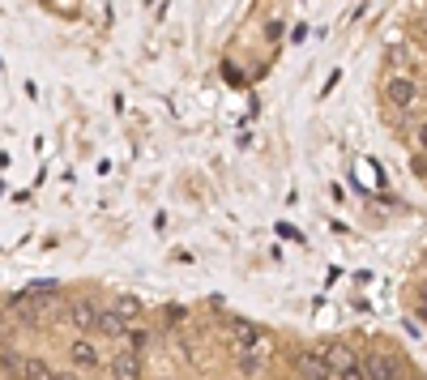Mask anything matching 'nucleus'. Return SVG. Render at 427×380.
<instances>
[{
  "label": "nucleus",
  "mask_w": 427,
  "mask_h": 380,
  "mask_svg": "<svg viewBox=\"0 0 427 380\" xmlns=\"http://www.w3.org/2000/svg\"><path fill=\"white\" fill-rule=\"evenodd\" d=\"M385 98L406 111V107L419 103V81H415V77H389V81H385Z\"/></svg>",
  "instance_id": "obj_2"
},
{
  "label": "nucleus",
  "mask_w": 427,
  "mask_h": 380,
  "mask_svg": "<svg viewBox=\"0 0 427 380\" xmlns=\"http://www.w3.org/2000/svg\"><path fill=\"white\" fill-rule=\"evenodd\" d=\"M231 338H235V346L240 351H248V346H261L265 338H261V325H252V321H235L231 325Z\"/></svg>",
  "instance_id": "obj_10"
},
{
  "label": "nucleus",
  "mask_w": 427,
  "mask_h": 380,
  "mask_svg": "<svg viewBox=\"0 0 427 380\" xmlns=\"http://www.w3.org/2000/svg\"><path fill=\"white\" fill-rule=\"evenodd\" d=\"M265 38H274V43H278V38H282V21H269V26H265Z\"/></svg>",
  "instance_id": "obj_14"
},
{
  "label": "nucleus",
  "mask_w": 427,
  "mask_h": 380,
  "mask_svg": "<svg viewBox=\"0 0 427 380\" xmlns=\"http://www.w3.org/2000/svg\"><path fill=\"white\" fill-rule=\"evenodd\" d=\"M68 364L77 372H94V368H103V355H98V346L90 338H73L68 342Z\"/></svg>",
  "instance_id": "obj_4"
},
{
  "label": "nucleus",
  "mask_w": 427,
  "mask_h": 380,
  "mask_svg": "<svg viewBox=\"0 0 427 380\" xmlns=\"http://www.w3.org/2000/svg\"><path fill=\"white\" fill-rule=\"evenodd\" d=\"M419 145H423V154H427V120L419 124Z\"/></svg>",
  "instance_id": "obj_16"
},
{
  "label": "nucleus",
  "mask_w": 427,
  "mask_h": 380,
  "mask_svg": "<svg viewBox=\"0 0 427 380\" xmlns=\"http://www.w3.org/2000/svg\"><path fill=\"white\" fill-rule=\"evenodd\" d=\"M295 372H299V380H334V364L321 351H304L295 359Z\"/></svg>",
  "instance_id": "obj_5"
},
{
  "label": "nucleus",
  "mask_w": 427,
  "mask_h": 380,
  "mask_svg": "<svg viewBox=\"0 0 427 380\" xmlns=\"http://www.w3.org/2000/svg\"><path fill=\"white\" fill-rule=\"evenodd\" d=\"M111 308H115L128 325H137V317H141V299H137V295H115V304H111Z\"/></svg>",
  "instance_id": "obj_11"
},
{
  "label": "nucleus",
  "mask_w": 427,
  "mask_h": 380,
  "mask_svg": "<svg viewBox=\"0 0 427 380\" xmlns=\"http://www.w3.org/2000/svg\"><path fill=\"white\" fill-rule=\"evenodd\" d=\"M265 364H269V342H261V346H248V351H240V355H235V368H240V376H257Z\"/></svg>",
  "instance_id": "obj_7"
},
{
  "label": "nucleus",
  "mask_w": 427,
  "mask_h": 380,
  "mask_svg": "<svg viewBox=\"0 0 427 380\" xmlns=\"http://www.w3.org/2000/svg\"><path fill=\"white\" fill-rule=\"evenodd\" d=\"M334 376L338 380H368V372H364V359H359L355 351L338 346V355H334Z\"/></svg>",
  "instance_id": "obj_6"
},
{
  "label": "nucleus",
  "mask_w": 427,
  "mask_h": 380,
  "mask_svg": "<svg viewBox=\"0 0 427 380\" xmlns=\"http://www.w3.org/2000/svg\"><path fill=\"white\" fill-rule=\"evenodd\" d=\"M56 372L47 368V359H21V380H51Z\"/></svg>",
  "instance_id": "obj_12"
},
{
  "label": "nucleus",
  "mask_w": 427,
  "mask_h": 380,
  "mask_svg": "<svg viewBox=\"0 0 427 380\" xmlns=\"http://www.w3.org/2000/svg\"><path fill=\"white\" fill-rule=\"evenodd\" d=\"M411 167H415L419 175H427V154H419V158H411Z\"/></svg>",
  "instance_id": "obj_15"
},
{
  "label": "nucleus",
  "mask_w": 427,
  "mask_h": 380,
  "mask_svg": "<svg viewBox=\"0 0 427 380\" xmlns=\"http://www.w3.org/2000/svg\"><path fill=\"white\" fill-rule=\"evenodd\" d=\"M423 34H427V21H423Z\"/></svg>",
  "instance_id": "obj_19"
},
{
  "label": "nucleus",
  "mask_w": 427,
  "mask_h": 380,
  "mask_svg": "<svg viewBox=\"0 0 427 380\" xmlns=\"http://www.w3.org/2000/svg\"><path fill=\"white\" fill-rule=\"evenodd\" d=\"M68 325H73L81 338L98 334V308H94L90 299H73V304H68Z\"/></svg>",
  "instance_id": "obj_3"
},
{
  "label": "nucleus",
  "mask_w": 427,
  "mask_h": 380,
  "mask_svg": "<svg viewBox=\"0 0 427 380\" xmlns=\"http://www.w3.org/2000/svg\"><path fill=\"white\" fill-rule=\"evenodd\" d=\"M364 372H368V380H398L402 376L398 359H389V355H368V359H364Z\"/></svg>",
  "instance_id": "obj_8"
},
{
  "label": "nucleus",
  "mask_w": 427,
  "mask_h": 380,
  "mask_svg": "<svg viewBox=\"0 0 427 380\" xmlns=\"http://www.w3.org/2000/svg\"><path fill=\"white\" fill-rule=\"evenodd\" d=\"M107 372H111L115 380H141V376H145L141 351H128V346H124L120 355H111V359H107Z\"/></svg>",
  "instance_id": "obj_1"
},
{
  "label": "nucleus",
  "mask_w": 427,
  "mask_h": 380,
  "mask_svg": "<svg viewBox=\"0 0 427 380\" xmlns=\"http://www.w3.org/2000/svg\"><path fill=\"white\" fill-rule=\"evenodd\" d=\"M419 304H423V308H427V282H423V287H419Z\"/></svg>",
  "instance_id": "obj_18"
},
{
  "label": "nucleus",
  "mask_w": 427,
  "mask_h": 380,
  "mask_svg": "<svg viewBox=\"0 0 427 380\" xmlns=\"http://www.w3.org/2000/svg\"><path fill=\"white\" fill-rule=\"evenodd\" d=\"M145 342H150V334H145L141 325H133V329L124 334V346H128V351H145Z\"/></svg>",
  "instance_id": "obj_13"
},
{
  "label": "nucleus",
  "mask_w": 427,
  "mask_h": 380,
  "mask_svg": "<svg viewBox=\"0 0 427 380\" xmlns=\"http://www.w3.org/2000/svg\"><path fill=\"white\" fill-rule=\"evenodd\" d=\"M128 329H133V325H128L115 308H98V334H103V338H124Z\"/></svg>",
  "instance_id": "obj_9"
},
{
  "label": "nucleus",
  "mask_w": 427,
  "mask_h": 380,
  "mask_svg": "<svg viewBox=\"0 0 427 380\" xmlns=\"http://www.w3.org/2000/svg\"><path fill=\"white\" fill-rule=\"evenodd\" d=\"M51 380H81V376H73V372H56Z\"/></svg>",
  "instance_id": "obj_17"
}]
</instances>
